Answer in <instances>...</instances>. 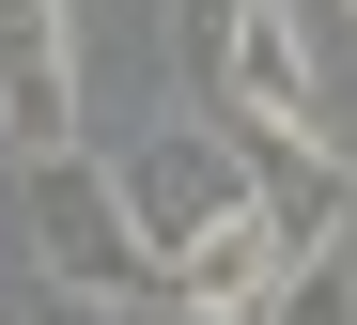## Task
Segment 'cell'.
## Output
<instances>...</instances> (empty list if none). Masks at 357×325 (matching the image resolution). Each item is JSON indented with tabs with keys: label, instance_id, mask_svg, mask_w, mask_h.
Listing matches in <instances>:
<instances>
[{
	"label": "cell",
	"instance_id": "6da1fadb",
	"mask_svg": "<svg viewBox=\"0 0 357 325\" xmlns=\"http://www.w3.org/2000/svg\"><path fill=\"white\" fill-rule=\"evenodd\" d=\"M16 202H31V248H47V294L63 310H155V248L125 232V186H109V155H31L16 171Z\"/></svg>",
	"mask_w": 357,
	"mask_h": 325
},
{
	"label": "cell",
	"instance_id": "7a4b0ae2",
	"mask_svg": "<svg viewBox=\"0 0 357 325\" xmlns=\"http://www.w3.org/2000/svg\"><path fill=\"white\" fill-rule=\"evenodd\" d=\"M202 109L218 124H326V47L295 0H233V31L202 62Z\"/></svg>",
	"mask_w": 357,
	"mask_h": 325
},
{
	"label": "cell",
	"instance_id": "3957f363",
	"mask_svg": "<svg viewBox=\"0 0 357 325\" xmlns=\"http://www.w3.org/2000/svg\"><path fill=\"white\" fill-rule=\"evenodd\" d=\"M202 124H218V109H202ZM218 155H233V186H249L295 248H342V232H357V171H342L326 124H218Z\"/></svg>",
	"mask_w": 357,
	"mask_h": 325
},
{
	"label": "cell",
	"instance_id": "277c9868",
	"mask_svg": "<svg viewBox=\"0 0 357 325\" xmlns=\"http://www.w3.org/2000/svg\"><path fill=\"white\" fill-rule=\"evenodd\" d=\"M109 186H125V232L155 248V264H171V248H187V232H218L233 202H249V186H233V155H218V124H202V109H187V124H155L140 155H109Z\"/></svg>",
	"mask_w": 357,
	"mask_h": 325
},
{
	"label": "cell",
	"instance_id": "5b68a950",
	"mask_svg": "<svg viewBox=\"0 0 357 325\" xmlns=\"http://www.w3.org/2000/svg\"><path fill=\"white\" fill-rule=\"evenodd\" d=\"M78 140V16L63 0H0V155H63Z\"/></svg>",
	"mask_w": 357,
	"mask_h": 325
},
{
	"label": "cell",
	"instance_id": "8992f818",
	"mask_svg": "<svg viewBox=\"0 0 357 325\" xmlns=\"http://www.w3.org/2000/svg\"><path fill=\"white\" fill-rule=\"evenodd\" d=\"M280 264H295V232H280L264 202H233L218 232H187V248L155 264V310H202V325H233V310H249V294H264Z\"/></svg>",
	"mask_w": 357,
	"mask_h": 325
},
{
	"label": "cell",
	"instance_id": "52a82bcc",
	"mask_svg": "<svg viewBox=\"0 0 357 325\" xmlns=\"http://www.w3.org/2000/svg\"><path fill=\"white\" fill-rule=\"evenodd\" d=\"M233 325H357V232H342V248H295Z\"/></svg>",
	"mask_w": 357,
	"mask_h": 325
},
{
	"label": "cell",
	"instance_id": "ba28073f",
	"mask_svg": "<svg viewBox=\"0 0 357 325\" xmlns=\"http://www.w3.org/2000/svg\"><path fill=\"white\" fill-rule=\"evenodd\" d=\"M218 31H233V0H171V62H187V93H202V62H218Z\"/></svg>",
	"mask_w": 357,
	"mask_h": 325
},
{
	"label": "cell",
	"instance_id": "9c48e42d",
	"mask_svg": "<svg viewBox=\"0 0 357 325\" xmlns=\"http://www.w3.org/2000/svg\"><path fill=\"white\" fill-rule=\"evenodd\" d=\"M342 16H357V0H342Z\"/></svg>",
	"mask_w": 357,
	"mask_h": 325
}]
</instances>
